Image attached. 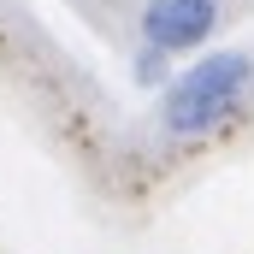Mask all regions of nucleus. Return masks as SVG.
Returning <instances> with one entry per match:
<instances>
[{
  "mask_svg": "<svg viewBox=\"0 0 254 254\" xmlns=\"http://www.w3.org/2000/svg\"><path fill=\"white\" fill-rule=\"evenodd\" d=\"M249 83H254V60L249 54H207L201 65H190V71L166 89V101H160V130H166V136H201V130L225 125V119L243 107Z\"/></svg>",
  "mask_w": 254,
  "mask_h": 254,
  "instance_id": "1",
  "label": "nucleus"
},
{
  "mask_svg": "<svg viewBox=\"0 0 254 254\" xmlns=\"http://www.w3.org/2000/svg\"><path fill=\"white\" fill-rule=\"evenodd\" d=\"M213 30H219V0H148L142 6V42L160 54L207 48Z\"/></svg>",
  "mask_w": 254,
  "mask_h": 254,
  "instance_id": "2",
  "label": "nucleus"
},
{
  "mask_svg": "<svg viewBox=\"0 0 254 254\" xmlns=\"http://www.w3.org/2000/svg\"><path fill=\"white\" fill-rule=\"evenodd\" d=\"M136 83H166V54L160 48H142L136 54Z\"/></svg>",
  "mask_w": 254,
  "mask_h": 254,
  "instance_id": "3",
  "label": "nucleus"
}]
</instances>
